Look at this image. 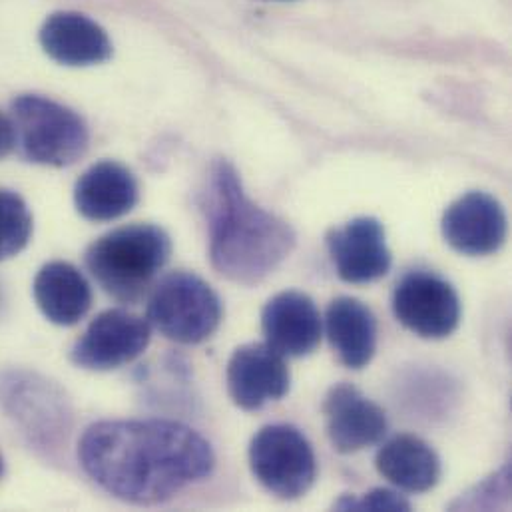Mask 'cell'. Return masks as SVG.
<instances>
[{
    "instance_id": "6da1fadb",
    "label": "cell",
    "mask_w": 512,
    "mask_h": 512,
    "mask_svg": "<svg viewBox=\"0 0 512 512\" xmlns=\"http://www.w3.org/2000/svg\"><path fill=\"white\" fill-rule=\"evenodd\" d=\"M84 473L130 505H160L212 477V445L176 421H102L78 445Z\"/></svg>"
},
{
    "instance_id": "7a4b0ae2",
    "label": "cell",
    "mask_w": 512,
    "mask_h": 512,
    "mask_svg": "<svg viewBox=\"0 0 512 512\" xmlns=\"http://www.w3.org/2000/svg\"><path fill=\"white\" fill-rule=\"evenodd\" d=\"M210 261L226 279L252 287L267 279L295 248V232L248 198L236 168L218 160L204 192Z\"/></svg>"
},
{
    "instance_id": "3957f363",
    "label": "cell",
    "mask_w": 512,
    "mask_h": 512,
    "mask_svg": "<svg viewBox=\"0 0 512 512\" xmlns=\"http://www.w3.org/2000/svg\"><path fill=\"white\" fill-rule=\"evenodd\" d=\"M172 256L170 236L154 224H132L108 232L86 250L96 283L120 303H138L150 293Z\"/></svg>"
},
{
    "instance_id": "277c9868",
    "label": "cell",
    "mask_w": 512,
    "mask_h": 512,
    "mask_svg": "<svg viewBox=\"0 0 512 512\" xmlns=\"http://www.w3.org/2000/svg\"><path fill=\"white\" fill-rule=\"evenodd\" d=\"M146 319L166 339L198 345L218 331L224 319V305L200 275L172 271L150 289Z\"/></svg>"
},
{
    "instance_id": "5b68a950",
    "label": "cell",
    "mask_w": 512,
    "mask_h": 512,
    "mask_svg": "<svg viewBox=\"0 0 512 512\" xmlns=\"http://www.w3.org/2000/svg\"><path fill=\"white\" fill-rule=\"evenodd\" d=\"M12 124L22 156L34 164L64 168L78 162L88 150L86 122L50 98L18 96L12 102Z\"/></svg>"
},
{
    "instance_id": "8992f818",
    "label": "cell",
    "mask_w": 512,
    "mask_h": 512,
    "mask_svg": "<svg viewBox=\"0 0 512 512\" xmlns=\"http://www.w3.org/2000/svg\"><path fill=\"white\" fill-rule=\"evenodd\" d=\"M252 473L271 495L293 501L315 483L317 461L307 437L291 425H267L250 445Z\"/></svg>"
},
{
    "instance_id": "52a82bcc",
    "label": "cell",
    "mask_w": 512,
    "mask_h": 512,
    "mask_svg": "<svg viewBox=\"0 0 512 512\" xmlns=\"http://www.w3.org/2000/svg\"><path fill=\"white\" fill-rule=\"evenodd\" d=\"M0 401L20 433L38 449H54L66 439L70 411L58 389L28 371H10L0 377Z\"/></svg>"
},
{
    "instance_id": "ba28073f",
    "label": "cell",
    "mask_w": 512,
    "mask_h": 512,
    "mask_svg": "<svg viewBox=\"0 0 512 512\" xmlns=\"http://www.w3.org/2000/svg\"><path fill=\"white\" fill-rule=\"evenodd\" d=\"M397 321L423 339H445L461 323V299L455 287L429 269L407 271L393 289Z\"/></svg>"
},
{
    "instance_id": "9c48e42d",
    "label": "cell",
    "mask_w": 512,
    "mask_h": 512,
    "mask_svg": "<svg viewBox=\"0 0 512 512\" xmlns=\"http://www.w3.org/2000/svg\"><path fill=\"white\" fill-rule=\"evenodd\" d=\"M148 319L126 309H108L92 319L74 343L70 359L88 371H112L138 359L150 345Z\"/></svg>"
},
{
    "instance_id": "30bf717a",
    "label": "cell",
    "mask_w": 512,
    "mask_h": 512,
    "mask_svg": "<svg viewBox=\"0 0 512 512\" xmlns=\"http://www.w3.org/2000/svg\"><path fill=\"white\" fill-rule=\"evenodd\" d=\"M323 415L329 443L341 455L379 445L389 431L385 411L351 383H337L329 389Z\"/></svg>"
},
{
    "instance_id": "8fae6325",
    "label": "cell",
    "mask_w": 512,
    "mask_h": 512,
    "mask_svg": "<svg viewBox=\"0 0 512 512\" xmlns=\"http://www.w3.org/2000/svg\"><path fill=\"white\" fill-rule=\"evenodd\" d=\"M445 242L459 254L485 257L497 254L509 232L503 206L485 192H469L453 202L441 222Z\"/></svg>"
},
{
    "instance_id": "7c38bea8",
    "label": "cell",
    "mask_w": 512,
    "mask_h": 512,
    "mask_svg": "<svg viewBox=\"0 0 512 512\" xmlns=\"http://www.w3.org/2000/svg\"><path fill=\"white\" fill-rule=\"evenodd\" d=\"M291 387L287 361L267 343H248L234 351L228 363V391L244 411H259L281 401Z\"/></svg>"
},
{
    "instance_id": "4fadbf2b",
    "label": "cell",
    "mask_w": 512,
    "mask_h": 512,
    "mask_svg": "<svg viewBox=\"0 0 512 512\" xmlns=\"http://www.w3.org/2000/svg\"><path fill=\"white\" fill-rule=\"evenodd\" d=\"M327 250L345 283L363 285L385 277L391 269V250L385 228L375 218H355L327 234Z\"/></svg>"
},
{
    "instance_id": "5bb4252c",
    "label": "cell",
    "mask_w": 512,
    "mask_h": 512,
    "mask_svg": "<svg viewBox=\"0 0 512 512\" xmlns=\"http://www.w3.org/2000/svg\"><path fill=\"white\" fill-rule=\"evenodd\" d=\"M265 343L283 357L311 355L323 335V319L315 301L301 291H281L261 311Z\"/></svg>"
},
{
    "instance_id": "9a60e30c",
    "label": "cell",
    "mask_w": 512,
    "mask_h": 512,
    "mask_svg": "<svg viewBox=\"0 0 512 512\" xmlns=\"http://www.w3.org/2000/svg\"><path fill=\"white\" fill-rule=\"evenodd\" d=\"M138 182L134 174L112 160L90 166L74 188V204L90 222H112L138 204Z\"/></svg>"
},
{
    "instance_id": "2e32d148",
    "label": "cell",
    "mask_w": 512,
    "mask_h": 512,
    "mask_svg": "<svg viewBox=\"0 0 512 512\" xmlns=\"http://www.w3.org/2000/svg\"><path fill=\"white\" fill-rule=\"evenodd\" d=\"M44 52L64 66H94L112 56L106 30L80 12H56L40 28Z\"/></svg>"
},
{
    "instance_id": "e0dca14e",
    "label": "cell",
    "mask_w": 512,
    "mask_h": 512,
    "mask_svg": "<svg viewBox=\"0 0 512 512\" xmlns=\"http://www.w3.org/2000/svg\"><path fill=\"white\" fill-rule=\"evenodd\" d=\"M325 333L339 361L349 369H363L377 351V319L355 297H337L325 311Z\"/></svg>"
},
{
    "instance_id": "ac0fdd59",
    "label": "cell",
    "mask_w": 512,
    "mask_h": 512,
    "mask_svg": "<svg viewBox=\"0 0 512 512\" xmlns=\"http://www.w3.org/2000/svg\"><path fill=\"white\" fill-rule=\"evenodd\" d=\"M383 479L405 493H427L441 479V459L435 449L415 435H397L385 441L375 457Z\"/></svg>"
},
{
    "instance_id": "d6986e66",
    "label": "cell",
    "mask_w": 512,
    "mask_h": 512,
    "mask_svg": "<svg viewBox=\"0 0 512 512\" xmlns=\"http://www.w3.org/2000/svg\"><path fill=\"white\" fill-rule=\"evenodd\" d=\"M34 299L42 315L56 325H76L92 307V287L78 267L66 261L46 263L34 279Z\"/></svg>"
},
{
    "instance_id": "ffe728a7",
    "label": "cell",
    "mask_w": 512,
    "mask_h": 512,
    "mask_svg": "<svg viewBox=\"0 0 512 512\" xmlns=\"http://www.w3.org/2000/svg\"><path fill=\"white\" fill-rule=\"evenodd\" d=\"M32 216L24 200L10 192L0 190V261L18 256L30 242Z\"/></svg>"
},
{
    "instance_id": "44dd1931",
    "label": "cell",
    "mask_w": 512,
    "mask_h": 512,
    "mask_svg": "<svg viewBox=\"0 0 512 512\" xmlns=\"http://www.w3.org/2000/svg\"><path fill=\"white\" fill-rule=\"evenodd\" d=\"M341 511H411V503L389 489H373L363 497H343L335 505Z\"/></svg>"
},
{
    "instance_id": "7402d4cb",
    "label": "cell",
    "mask_w": 512,
    "mask_h": 512,
    "mask_svg": "<svg viewBox=\"0 0 512 512\" xmlns=\"http://www.w3.org/2000/svg\"><path fill=\"white\" fill-rule=\"evenodd\" d=\"M14 146H16V132H14L12 118L0 112V160L6 158L14 150Z\"/></svg>"
},
{
    "instance_id": "603a6c76",
    "label": "cell",
    "mask_w": 512,
    "mask_h": 512,
    "mask_svg": "<svg viewBox=\"0 0 512 512\" xmlns=\"http://www.w3.org/2000/svg\"><path fill=\"white\" fill-rule=\"evenodd\" d=\"M2 473H4V463H2V457H0V477H2Z\"/></svg>"
}]
</instances>
